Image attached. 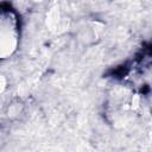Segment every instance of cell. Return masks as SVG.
<instances>
[{"label": "cell", "instance_id": "cell-1", "mask_svg": "<svg viewBox=\"0 0 152 152\" xmlns=\"http://www.w3.org/2000/svg\"><path fill=\"white\" fill-rule=\"evenodd\" d=\"M0 18V56H6L11 53V50L15 46V26L12 19Z\"/></svg>", "mask_w": 152, "mask_h": 152}]
</instances>
